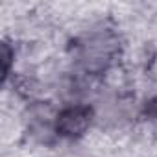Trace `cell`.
<instances>
[{
  "label": "cell",
  "instance_id": "1",
  "mask_svg": "<svg viewBox=\"0 0 157 157\" xmlns=\"http://www.w3.org/2000/svg\"><path fill=\"white\" fill-rule=\"evenodd\" d=\"M93 120V109L87 105H70L65 107L56 118V131L63 137H80L83 135Z\"/></svg>",
  "mask_w": 157,
  "mask_h": 157
}]
</instances>
